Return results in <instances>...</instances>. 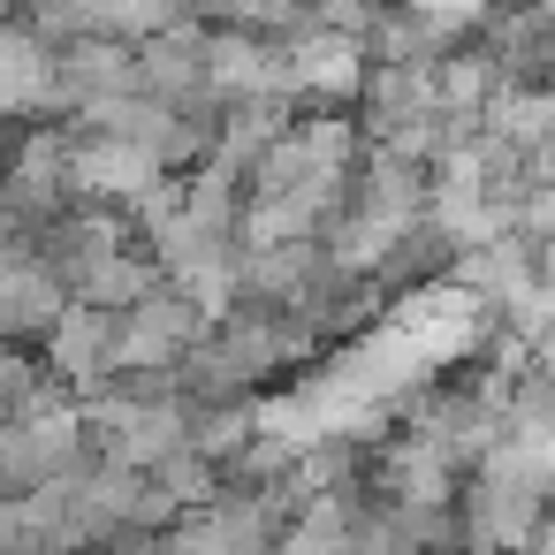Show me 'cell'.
Segmentation results:
<instances>
[{
  "label": "cell",
  "instance_id": "52a82bcc",
  "mask_svg": "<svg viewBox=\"0 0 555 555\" xmlns=\"http://www.w3.org/2000/svg\"><path fill=\"white\" fill-rule=\"evenodd\" d=\"M47 380L62 388H100L107 380V312L92 305H62L47 327Z\"/></svg>",
  "mask_w": 555,
  "mask_h": 555
},
{
  "label": "cell",
  "instance_id": "8fae6325",
  "mask_svg": "<svg viewBox=\"0 0 555 555\" xmlns=\"http://www.w3.org/2000/svg\"><path fill=\"white\" fill-rule=\"evenodd\" d=\"M107 555H176V540L168 532H122V540H107Z\"/></svg>",
  "mask_w": 555,
  "mask_h": 555
},
{
  "label": "cell",
  "instance_id": "9c48e42d",
  "mask_svg": "<svg viewBox=\"0 0 555 555\" xmlns=\"http://www.w3.org/2000/svg\"><path fill=\"white\" fill-rule=\"evenodd\" d=\"M145 289H160V267L145 251H107L100 267H85L69 282V305H92V312H130Z\"/></svg>",
  "mask_w": 555,
  "mask_h": 555
},
{
  "label": "cell",
  "instance_id": "277c9868",
  "mask_svg": "<svg viewBox=\"0 0 555 555\" xmlns=\"http://www.w3.org/2000/svg\"><path fill=\"white\" fill-rule=\"evenodd\" d=\"M282 69H289V100H358L365 85V47L320 24H297L282 39Z\"/></svg>",
  "mask_w": 555,
  "mask_h": 555
},
{
  "label": "cell",
  "instance_id": "3957f363",
  "mask_svg": "<svg viewBox=\"0 0 555 555\" xmlns=\"http://www.w3.org/2000/svg\"><path fill=\"white\" fill-rule=\"evenodd\" d=\"M206 100H214V107H236V100H289L282 39H259V31H206Z\"/></svg>",
  "mask_w": 555,
  "mask_h": 555
},
{
  "label": "cell",
  "instance_id": "ba28073f",
  "mask_svg": "<svg viewBox=\"0 0 555 555\" xmlns=\"http://www.w3.org/2000/svg\"><path fill=\"white\" fill-rule=\"evenodd\" d=\"M547 122H555V107H547V85H494V100L479 107V130H487L494 145H509V153H532V145H547Z\"/></svg>",
  "mask_w": 555,
  "mask_h": 555
},
{
  "label": "cell",
  "instance_id": "8992f818",
  "mask_svg": "<svg viewBox=\"0 0 555 555\" xmlns=\"http://www.w3.org/2000/svg\"><path fill=\"white\" fill-rule=\"evenodd\" d=\"M54 92H62L69 115L92 107V100H122V92H138V62H130L122 39H77V47L54 54Z\"/></svg>",
  "mask_w": 555,
  "mask_h": 555
},
{
  "label": "cell",
  "instance_id": "30bf717a",
  "mask_svg": "<svg viewBox=\"0 0 555 555\" xmlns=\"http://www.w3.org/2000/svg\"><path fill=\"white\" fill-rule=\"evenodd\" d=\"M39 380H47V373H39L24 350H9V343H0V418H9V411H16V403H24Z\"/></svg>",
  "mask_w": 555,
  "mask_h": 555
},
{
  "label": "cell",
  "instance_id": "6da1fadb",
  "mask_svg": "<svg viewBox=\"0 0 555 555\" xmlns=\"http://www.w3.org/2000/svg\"><path fill=\"white\" fill-rule=\"evenodd\" d=\"M206 335L183 289H145L130 312H107V373H176V358Z\"/></svg>",
  "mask_w": 555,
  "mask_h": 555
},
{
  "label": "cell",
  "instance_id": "7a4b0ae2",
  "mask_svg": "<svg viewBox=\"0 0 555 555\" xmlns=\"http://www.w3.org/2000/svg\"><path fill=\"white\" fill-rule=\"evenodd\" d=\"M130 62H138V92L145 100L183 107V115H214V100H206V24L198 16H176L168 31L138 39Z\"/></svg>",
  "mask_w": 555,
  "mask_h": 555
},
{
  "label": "cell",
  "instance_id": "5b68a950",
  "mask_svg": "<svg viewBox=\"0 0 555 555\" xmlns=\"http://www.w3.org/2000/svg\"><path fill=\"white\" fill-rule=\"evenodd\" d=\"M62 122V92H54V47H39L24 24H0V122Z\"/></svg>",
  "mask_w": 555,
  "mask_h": 555
}]
</instances>
